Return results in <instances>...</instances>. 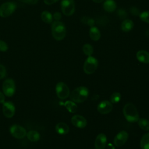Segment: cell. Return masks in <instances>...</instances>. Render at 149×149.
<instances>
[{"label":"cell","instance_id":"ba28073f","mask_svg":"<svg viewBox=\"0 0 149 149\" xmlns=\"http://www.w3.org/2000/svg\"><path fill=\"white\" fill-rule=\"evenodd\" d=\"M61 9L63 13L65 16H71L74 12V0H62Z\"/></svg>","mask_w":149,"mask_h":149},{"label":"cell","instance_id":"f1b7e54d","mask_svg":"<svg viewBox=\"0 0 149 149\" xmlns=\"http://www.w3.org/2000/svg\"><path fill=\"white\" fill-rule=\"evenodd\" d=\"M8 49V44L3 41L0 40V51L6 52Z\"/></svg>","mask_w":149,"mask_h":149},{"label":"cell","instance_id":"ffe728a7","mask_svg":"<svg viewBox=\"0 0 149 149\" xmlns=\"http://www.w3.org/2000/svg\"><path fill=\"white\" fill-rule=\"evenodd\" d=\"M64 106L66 108V109L70 112V113H75L76 112L77 110V106L76 104V103L72 100H68L66 101L64 103Z\"/></svg>","mask_w":149,"mask_h":149},{"label":"cell","instance_id":"d6986e66","mask_svg":"<svg viewBox=\"0 0 149 149\" xmlns=\"http://www.w3.org/2000/svg\"><path fill=\"white\" fill-rule=\"evenodd\" d=\"M133 22L130 19L124 20L121 24V29L123 31L128 32L130 31L133 28Z\"/></svg>","mask_w":149,"mask_h":149},{"label":"cell","instance_id":"5bb4252c","mask_svg":"<svg viewBox=\"0 0 149 149\" xmlns=\"http://www.w3.org/2000/svg\"><path fill=\"white\" fill-rule=\"evenodd\" d=\"M107 139L104 133H100L95 138L94 147L95 149H104L106 147Z\"/></svg>","mask_w":149,"mask_h":149},{"label":"cell","instance_id":"d590c367","mask_svg":"<svg viewBox=\"0 0 149 149\" xmlns=\"http://www.w3.org/2000/svg\"><path fill=\"white\" fill-rule=\"evenodd\" d=\"M5 94L3 93H2V92L0 91V103L3 104V102H5Z\"/></svg>","mask_w":149,"mask_h":149},{"label":"cell","instance_id":"484cf974","mask_svg":"<svg viewBox=\"0 0 149 149\" xmlns=\"http://www.w3.org/2000/svg\"><path fill=\"white\" fill-rule=\"evenodd\" d=\"M121 99V95L118 92H115L113 94H111L110 98H109V101L111 103L113 104H115L117 103L118 102H119V101Z\"/></svg>","mask_w":149,"mask_h":149},{"label":"cell","instance_id":"7c38bea8","mask_svg":"<svg viewBox=\"0 0 149 149\" xmlns=\"http://www.w3.org/2000/svg\"><path fill=\"white\" fill-rule=\"evenodd\" d=\"M128 137L129 134L126 131H120L115 136L113 139V143L116 147H121L127 141Z\"/></svg>","mask_w":149,"mask_h":149},{"label":"cell","instance_id":"277c9868","mask_svg":"<svg viewBox=\"0 0 149 149\" xmlns=\"http://www.w3.org/2000/svg\"><path fill=\"white\" fill-rule=\"evenodd\" d=\"M98 65V62L97 59L92 56H89L84 62L83 70L87 74H93L97 69Z\"/></svg>","mask_w":149,"mask_h":149},{"label":"cell","instance_id":"8992f818","mask_svg":"<svg viewBox=\"0 0 149 149\" xmlns=\"http://www.w3.org/2000/svg\"><path fill=\"white\" fill-rule=\"evenodd\" d=\"M57 97L61 100H65L70 95V90L68 86L63 82H58L55 87Z\"/></svg>","mask_w":149,"mask_h":149},{"label":"cell","instance_id":"4dcf8cb0","mask_svg":"<svg viewBox=\"0 0 149 149\" xmlns=\"http://www.w3.org/2000/svg\"><path fill=\"white\" fill-rule=\"evenodd\" d=\"M117 14H118V16L121 19H125L127 16V13L126 11L122 9H119L117 12Z\"/></svg>","mask_w":149,"mask_h":149},{"label":"cell","instance_id":"4fadbf2b","mask_svg":"<svg viewBox=\"0 0 149 149\" xmlns=\"http://www.w3.org/2000/svg\"><path fill=\"white\" fill-rule=\"evenodd\" d=\"M71 122L73 126L80 129L84 128L87 125V120L79 115H73L71 118Z\"/></svg>","mask_w":149,"mask_h":149},{"label":"cell","instance_id":"6da1fadb","mask_svg":"<svg viewBox=\"0 0 149 149\" xmlns=\"http://www.w3.org/2000/svg\"><path fill=\"white\" fill-rule=\"evenodd\" d=\"M89 94L88 88L84 86H80L73 90L70 93V100L77 103H81L86 100Z\"/></svg>","mask_w":149,"mask_h":149},{"label":"cell","instance_id":"7402d4cb","mask_svg":"<svg viewBox=\"0 0 149 149\" xmlns=\"http://www.w3.org/2000/svg\"><path fill=\"white\" fill-rule=\"evenodd\" d=\"M141 149H149V133L144 134L140 140Z\"/></svg>","mask_w":149,"mask_h":149},{"label":"cell","instance_id":"1f68e13d","mask_svg":"<svg viewBox=\"0 0 149 149\" xmlns=\"http://www.w3.org/2000/svg\"><path fill=\"white\" fill-rule=\"evenodd\" d=\"M130 12L132 13V15H135V16H137V15H140V12L138 10L137 8H136V7H132L130 9Z\"/></svg>","mask_w":149,"mask_h":149},{"label":"cell","instance_id":"30bf717a","mask_svg":"<svg viewBox=\"0 0 149 149\" xmlns=\"http://www.w3.org/2000/svg\"><path fill=\"white\" fill-rule=\"evenodd\" d=\"M2 112L3 115L6 118H12L15 112V107L14 104L10 101L3 102L2 105Z\"/></svg>","mask_w":149,"mask_h":149},{"label":"cell","instance_id":"3957f363","mask_svg":"<svg viewBox=\"0 0 149 149\" xmlns=\"http://www.w3.org/2000/svg\"><path fill=\"white\" fill-rule=\"evenodd\" d=\"M123 115L127 121L133 123L139 119V115L137 108L132 103H127L123 108Z\"/></svg>","mask_w":149,"mask_h":149},{"label":"cell","instance_id":"603a6c76","mask_svg":"<svg viewBox=\"0 0 149 149\" xmlns=\"http://www.w3.org/2000/svg\"><path fill=\"white\" fill-rule=\"evenodd\" d=\"M41 19L45 23H51L52 22L53 16L48 11H43L41 14Z\"/></svg>","mask_w":149,"mask_h":149},{"label":"cell","instance_id":"7a4b0ae2","mask_svg":"<svg viewBox=\"0 0 149 149\" xmlns=\"http://www.w3.org/2000/svg\"><path fill=\"white\" fill-rule=\"evenodd\" d=\"M51 32L52 37L57 41L63 40L66 34V29L63 22L56 20L51 25Z\"/></svg>","mask_w":149,"mask_h":149},{"label":"cell","instance_id":"74e56055","mask_svg":"<svg viewBox=\"0 0 149 149\" xmlns=\"http://www.w3.org/2000/svg\"><path fill=\"white\" fill-rule=\"evenodd\" d=\"M97 96H98V95H93V97H92V100H97L98 98H96V97H97Z\"/></svg>","mask_w":149,"mask_h":149},{"label":"cell","instance_id":"e0dca14e","mask_svg":"<svg viewBox=\"0 0 149 149\" xmlns=\"http://www.w3.org/2000/svg\"><path fill=\"white\" fill-rule=\"evenodd\" d=\"M103 8L108 12H113L116 9V3L113 0H106L103 4Z\"/></svg>","mask_w":149,"mask_h":149},{"label":"cell","instance_id":"f35d334b","mask_svg":"<svg viewBox=\"0 0 149 149\" xmlns=\"http://www.w3.org/2000/svg\"><path fill=\"white\" fill-rule=\"evenodd\" d=\"M104 0H93V2H95V3H100L101 2H102Z\"/></svg>","mask_w":149,"mask_h":149},{"label":"cell","instance_id":"83f0119b","mask_svg":"<svg viewBox=\"0 0 149 149\" xmlns=\"http://www.w3.org/2000/svg\"><path fill=\"white\" fill-rule=\"evenodd\" d=\"M81 22L84 24H86L90 26V27H93L95 23L94 20L93 19L88 18V17H83L81 19Z\"/></svg>","mask_w":149,"mask_h":149},{"label":"cell","instance_id":"5b68a950","mask_svg":"<svg viewBox=\"0 0 149 149\" xmlns=\"http://www.w3.org/2000/svg\"><path fill=\"white\" fill-rule=\"evenodd\" d=\"M16 3L13 2H6L0 6V16L7 17L10 16L16 9Z\"/></svg>","mask_w":149,"mask_h":149},{"label":"cell","instance_id":"d4e9b609","mask_svg":"<svg viewBox=\"0 0 149 149\" xmlns=\"http://www.w3.org/2000/svg\"><path fill=\"white\" fill-rule=\"evenodd\" d=\"M82 49H83V51L84 54L88 56H91V55L93 54V51H94V49H93V46L89 44H84L83 46Z\"/></svg>","mask_w":149,"mask_h":149},{"label":"cell","instance_id":"44dd1931","mask_svg":"<svg viewBox=\"0 0 149 149\" xmlns=\"http://www.w3.org/2000/svg\"><path fill=\"white\" fill-rule=\"evenodd\" d=\"M28 140L31 142H36L39 140L40 135L39 133L36 130H30L26 134Z\"/></svg>","mask_w":149,"mask_h":149},{"label":"cell","instance_id":"836d02e7","mask_svg":"<svg viewBox=\"0 0 149 149\" xmlns=\"http://www.w3.org/2000/svg\"><path fill=\"white\" fill-rule=\"evenodd\" d=\"M52 16H53V18L56 20H59L62 17L61 13L60 12H55Z\"/></svg>","mask_w":149,"mask_h":149},{"label":"cell","instance_id":"4316f807","mask_svg":"<svg viewBox=\"0 0 149 149\" xmlns=\"http://www.w3.org/2000/svg\"><path fill=\"white\" fill-rule=\"evenodd\" d=\"M139 16L143 22L149 23V11H145L141 13Z\"/></svg>","mask_w":149,"mask_h":149},{"label":"cell","instance_id":"ac0fdd59","mask_svg":"<svg viewBox=\"0 0 149 149\" xmlns=\"http://www.w3.org/2000/svg\"><path fill=\"white\" fill-rule=\"evenodd\" d=\"M89 35L90 38L93 41H98L101 37V33L98 29L93 26L89 30Z\"/></svg>","mask_w":149,"mask_h":149},{"label":"cell","instance_id":"e575fe53","mask_svg":"<svg viewBox=\"0 0 149 149\" xmlns=\"http://www.w3.org/2000/svg\"><path fill=\"white\" fill-rule=\"evenodd\" d=\"M58 1L59 0H44V2L46 5H52V4Z\"/></svg>","mask_w":149,"mask_h":149},{"label":"cell","instance_id":"9a60e30c","mask_svg":"<svg viewBox=\"0 0 149 149\" xmlns=\"http://www.w3.org/2000/svg\"><path fill=\"white\" fill-rule=\"evenodd\" d=\"M137 60L144 63H149V52L145 50H140L136 54Z\"/></svg>","mask_w":149,"mask_h":149},{"label":"cell","instance_id":"52a82bcc","mask_svg":"<svg viewBox=\"0 0 149 149\" xmlns=\"http://www.w3.org/2000/svg\"><path fill=\"white\" fill-rule=\"evenodd\" d=\"M15 83L12 79H6L2 84V91L7 97H12L15 92Z\"/></svg>","mask_w":149,"mask_h":149},{"label":"cell","instance_id":"2e32d148","mask_svg":"<svg viewBox=\"0 0 149 149\" xmlns=\"http://www.w3.org/2000/svg\"><path fill=\"white\" fill-rule=\"evenodd\" d=\"M56 132L61 135L67 134L69 131V126L64 122H59L55 126Z\"/></svg>","mask_w":149,"mask_h":149},{"label":"cell","instance_id":"8d00e7d4","mask_svg":"<svg viewBox=\"0 0 149 149\" xmlns=\"http://www.w3.org/2000/svg\"><path fill=\"white\" fill-rule=\"evenodd\" d=\"M107 149H115V147L112 144L109 143L107 146Z\"/></svg>","mask_w":149,"mask_h":149},{"label":"cell","instance_id":"8fae6325","mask_svg":"<svg viewBox=\"0 0 149 149\" xmlns=\"http://www.w3.org/2000/svg\"><path fill=\"white\" fill-rule=\"evenodd\" d=\"M112 108L113 105L112 103L108 100H103L101 101L97 106V110L98 112L102 115L108 114L112 111Z\"/></svg>","mask_w":149,"mask_h":149},{"label":"cell","instance_id":"9c48e42d","mask_svg":"<svg viewBox=\"0 0 149 149\" xmlns=\"http://www.w3.org/2000/svg\"><path fill=\"white\" fill-rule=\"evenodd\" d=\"M10 133L11 135L16 139H23L27 134L26 130L23 127L18 125H12L9 129Z\"/></svg>","mask_w":149,"mask_h":149},{"label":"cell","instance_id":"d6a6232c","mask_svg":"<svg viewBox=\"0 0 149 149\" xmlns=\"http://www.w3.org/2000/svg\"><path fill=\"white\" fill-rule=\"evenodd\" d=\"M19 1L26 3L30 4V5H35L38 2V0H19Z\"/></svg>","mask_w":149,"mask_h":149},{"label":"cell","instance_id":"f546056e","mask_svg":"<svg viewBox=\"0 0 149 149\" xmlns=\"http://www.w3.org/2000/svg\"><path fill=\"white\" fill-rule=\"evenodd\" d=\"M6 75V70L4 66L0 64V79H3Z\"/></svg>","mask_w":149,"mask_h":149},{"label":"cell","instance_id":"cb8c5ba5","mask_svg":"<svg viewBox=\"0 0 149 149\" xmlns=\"http://www.w3.org/2000/svg\"><path fill=\"white\" fill-rule=\"evenodd\" d=\"M138 125L139 127L146 131L149 130V120L145 118H141L138 120Z\"/></svg>","mask_w":149,"mask_h":149}]
</instances>
